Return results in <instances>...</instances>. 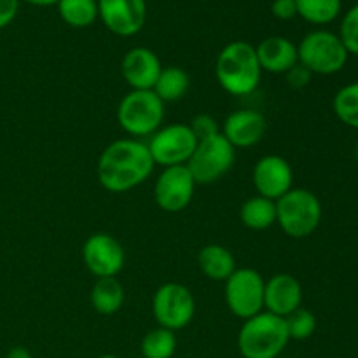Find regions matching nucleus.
I'll list each match as a JSON object with an SVG mask.
<instances>
[{"instance_id": "393cba45", "label": "nucleus", "mask_w": 358, "mask_h": 358, "mask_svg": "<svg viewBox=\"0 0 358 358\" xmlns=\"http://www.w3.org/2000/svg\"><path fill=\"white\" fill-rule=\"evenodd\" d=\"M140 350L143 358H171L177 352V336L173 331L157 327L143 336Z\"/></svg>"}, {"instance_id": "412c9836", "label": "nucleus", "mask_w": 358, "mask_h": 358, "mask_svg": "<svg viewBox=\"0 0 358 358\" xmlns=\"http://www.w3.org/2000/svg\"><path fill=\"white\" fill-rule=\"evenodd\" d=\"M240 219L245 227L252 231H266L276 224V201L254 196L241 205Z\"/></svg>"}, {"instance_id": "5701e85b", "label": "nucleus", "mask_w": 358, "mask_h": 358, "mask_svg": "<svg viewBox=\"0 0 358 358\" xmlns=\"http://www.w3.org/2000/svg\"><path fill=\"white\" fill-rule=\"evenodd\" d=\"M58 14L69 27L86 28L98 20V0H59Z\"/></svg>"}, {"instance_id": "b1692460", "label": "nucleus", "mask_w": 358, "mask_h": 358, "mask_svg": "<svg viewBox=\"0 0 358 358\" xmlns=\"http://www.w3.org/2000/svg\"><path fill=\"white\" fill-rule=\"evenodd\" d=\"M297 16L311 24H329L341 14V0H296Z\"/></svg>"}, {"instance_id": "f3484780", "label": "nucleus", "mask_w": 358, "mask_h": 358, "mask_svg": "<svg viewBox=\"0 0 358 358\" xmlns=\"http://www.w3.org/2000/svg\"><path fill=\"white\" fill-rule=\"evenodd\" d=\"M163 65L149 48H133L124 55L121 63L122 79L131 90H154Z\"/></svg>"}, {"instance_id": "423d86ee", "label": "nucleus", "mask_w": 358, "mask_h": 358, "mask_svg": "<svg viewBox=\"0 0 358 358\" xmlns=\"http://www.w3.org/2000/svg\"><path fill=\"white\" fill-rule=\"evenodd\" d=\"M297 56L301 65L306 66L313 76H334L345 69L350 52L338 34L315 30L299 42Z\"/></svg>"}, {"instance_id": "f704fd0d", "label": "nucleus", "mask_w": 358, "mask_h": 358, "mask_svg": "<svg viewBox=\"0 0 358 358\" xmlns=\"http://www.w3.org/2000/svg\"><path fill=\"white\" fill-rule=\"evenodd\" d=\"M98 358H119L117 355H101V357H98Z\"/></svg>"}, {"instance_id": "f03ea898", "label": "nucleus", "mask_w": 358, "mask_h": 358, "mask_svg": "<svg viewBox=\"0 0 358 358\" xmlns=\"http://www.w3.org/2000/svg\"><path fill=\"white\" fill-rule=\"evenodd\" d=\"M261 76L262 69L255 45L245 41H233L220 49L215 62V77L226 93L248 96L259 87Z\"/></svg>"}, {"instance_id": "20e7f679", "label": "nucleus", "mask_w": 358, "mask_h": 358, "mask_svg": "<svg viewBox=\"0 0 358 358\" xmlns=\"http://www.w3.org/2000/svg\"><path fill=\"white\" fill-rule=\"evenodd\" d=\"M324 215L322 201L308 189H290L276 199V224L287 236L303 240L318 229Z\"/></svg>"}, {"instance_id": "aec40b11", "label": "nucleus", "mask_w": 358, "mask_h": 358, "mask_svg": "<svg viewBox=\"0 0 358 358\" xmlns=\"http://www.w3.org/2000/svg\"><path fill=\"white\" fill-rule=\"evenodd\" d=\"M124 303V287L117 278H98L91 289V306L100 315L110 317Z\"/></svg>"}, {"instance_id": "1a4fd4ad", "label": "nucleus", "mask_w": 358, "mask_h": 358, "mask_svg": "<svg viewBox=\"0 0 358 358\" xmlns=\"http://www.w3.org/2000/svg\"><path fill=\"white\" fill-rule=\"evenodd\" d=\"M196 301L191 290L177 282H168L154 292L152 315L157 325L168 331H182L192 322Z\"/></svg>"}, {"instance_id": "0eeeda50", "label": "nucleus", "mask_w": 358, "mask_h": 358, "mask_svg": "<svg viewBox=\"0 0 358 358\" xmlns=\"http://www.w3.org/2000/svg\"><path fill=\"white\" fill-rule=\"evenodd\" d=\"M236 161V149L226 140L222 133L210 138L198 140L191 159L187 161V170L191 171L196 185L215 184L229 173Z\"/></svg>"}, {"instance_id": "9d476101", "label": "nucleus", "mask_w": 358, "mask_h": 358, "mask_svg": "<svg viewBox=\"0 0 358 358\" xmlns=\"http://www.w3.org/2000/svg\"><path fill=\"white\" fill-rule=\"evenodd\" d=\"M196 145L198 138L192 133L191 126L185 122L161 126L147 142L154 164H161L163 168L187 164Z\"/></svg>"}, {"instance_id": "c85d7f7f", "label": "nucleus", "mask_w": 358, "mask_h": 358, "mask_svg": "<svg viewBox=\"0 0 358 358\" xmlns=\"http://www.w3.org/2000/svg\"><path fill=\"white\" fill-rule=\"evenodd\" d=\"M189 126H191L192 133H194V136L198 140L210 138V136L219 135L220 133L219 122H217V119L210 114H198L192 119Z\"/></svg>"}, {"instance_id": "cd10ccee", "label": "nucleus", "mask_w": 358, "mask_h": 358, "mask_svg": "<svg viewBox=\"0 0 358 358\" xmlns=\"http://www.w3.org/2000/svg\"><path fill=\"white\" fill-rule=\"evenodd\" d=\"M339 38L350 55L358 56V3L348 9L339 27Z\"/></svg>"}, {"instance_id": "dca6fc26", "label": "nucleus", "mask_w": 358, "mask_h": 358, "mask_svg": "<svg viewBox=\"0 0 358 358\" xmlns=\"http://www.w3.org/2000/svg\"><path fill=\"white\" fill-rule=\"evenodd\" d=\"M303 306V287L296 276L278 273L266 282L264 311L287 318Z\"/></svg>"}, {"instance_id": "9b49d317", "label": "nucleus", "mask_w": 358, "mask_h": 358, "mask_svg": "<svg viewBox=\"0 0 358 358\" xmlns=\"http://www.w3.org/2000/svg\"><path fill=\"white\" fill-rule=\"evenodd\" d=\"M194 189L196 182L185 164L168 166L163 168L154 184V199L164 212L178 213L191 205Z\"/></svg>"}, {"instance_id": "473e14b6", "label": "nucleus", "mask_w": 358, "mask_h": 358, "mask_svg": "<svg viewBox=\"0 0 358 358\" xmlns=\"http://www.w3.org/2000/svg\"><path fill=\"white\" fill-rule=\"evenodd\" d=\"M6 358H31V353L24 346H14Z\"/></svg>"}, {"instance_id": "72a5a7b5", "label": "nucleus", "mask_w": 358, "mask_h": 358, "mask_svg": "<svg viewBox=\"0 0 358 358\" xmlns=\"http://www.w3.org/2000/svg\"><path fill=\"white\" fill-rule=\"evenodd\" d=\"M24 2L31 3V6H38V7H48V6H56L59 0H24Z\"/></svg>"}, {"instance_id": "6ab92c4d", "label": "nucleus", "mask_w": 358, "mask_h": 358, "mask_svg": "<svg viewBox=\"0 0 358 358\" xmlns=\"http://www.w3.org/2000/svg\"><path fill=\"white\" fill-rule=\"evenodd\" d=\"M198 266L206 278L226 282L236 271V259L233 252L222 245H206L199 250Z\"/></svg>"}, {"instance_id": "a211bd4d", "label": "nucleus", "mask_w": 358, "mask_h": 358, "mask_svg": "<svg viewBox=\"0 0 358 358\" xmlns=\"http://www.w3.org/2000/svg\"><path fill=\"white\" fill-rule=\"evenodd\" d=\"M255 52L262 72L285 76L292 66L299 63L297 45L290 38L280 35H273L259 42V45H255Z\"/></svg>"}, {"instance_id": "c9c22d12", "label": "nucleus", "mask_w": 358, "mask_h": 358, "mask_svg": "<svg viewBox=\"0 0 358 358\" xmlns=\"http://www.w3.org/2000/svg\"><path fill=\"white\" fill-rule=\"evenodd\" d=\"M355 157H357V163H358V145H357V149H355Z\"/></svg>"}, {"instance_id": "4be33fe9", "label": "nucleus", "mask_w": 358, "mask_h": 358, "mask_svg": "<svg viewBox=\"0 0 358 358\" xmlns=\"http://www.w3.org/2000/svg\"><path fill=\"white\" fill-rule=\"evenodd\" d=\"M189 87H191V77L180 66H166L161 70L157 83L154 86V93L159 96L163 103L168 101H177L187 94Z\"/></svg>"}, {"instance_id": "c756f323", "label": "nucleus", "mask_w": 358, "mask_h": 358, "mask_svg": "<svg viewBox=\"0 0 358 358\" xmlns=\"http://www.w3.org/2000/svg\"><path fill=\"white\" fill-rule=\"evenodd\" d=\"M285 79H287V84H289L290 87H294V90H303V87H306L308 84L311 83V79H313V73H311L306 66H303L301 63H297L296 66H292V69L285 73Z\"/></svg>"}, {"instance_id": "f8f14e48", "label": "nucleus", "mask_w": 358, "mask_h": 358, "mask_svg": "<svg viewBox=\"0 0 358 358\" xmlns=\"http://www.w3.org/2000/svg\"><path fill=\"white\" fill-rule=\"evenodd\" d=\"M83 261L96 278H114L124 268V248L108 233H94L84 241Z\"/></svg>"}, {"instance_id": "4468645a", "label": "nucleus", "mask_w": 358, "mask_h": 358, "mask_svg": "<svg viewBox=\"0 0 358 358\" xmlns=\"http://www.w3.org/2000/svg\"><path fill=\"white\" fill-rule=\"evenodd\" d=\"M252 178L259 196L276 201L292 189L294 170L285 157L268 154L255 163Z\"/></svg>"}, {"instance_id": "a878e982", "label": "nucleus", "mask_w": 358, "mask_h": 358, "mask_svg": "<svg viewBox=\"0 0 358 358\" xmlns=\"http://www.w3.org/2000/svg\"><path fill=\"white\" fill-rule=\"evenodd\" d=\"M332 110L343 124L358 129V80L346 84L334 94Z\"/></svg>"}, {"instance_id": "39448f33", "label": "nucleus", "mask_w": 358, "mask_h": 358, "mask_svg": "<svg viewBox=\"0 0 358 358\" xmlns=\"http://www.w3.org/2000/svg\"><path fill=\"white\" fill-rule=\"evenodd\" d=\"M164 103L152 90H131L117 107V122L128 135L150 136L163 126Z\"/></svg>"}, {"instance_id": "f257e3e1", "label": "nucleus", "mask_w": 358, "mask_h": 358, "mask_svg": "<svg viewBox=\"0 0 358 358\" xmlns=\"http://www.w3.org/2000/svg\"><path fill=\"white\" fill-rule=\"evenodd\" d=\"M154 166L147 143L136 138H121L108 143L100 154L96 175L101 187L121 194L142 185Z\"/></svg>"}, {"instance_id": "ddd939ff", "label": "nucleus", "mask_w": 358, "mask_h": 358, "mask_svg": "<svg viewBox=\"0 0 358 358\" xmlns=\"http://www.w3.org/2000/svg\"><path fill=\"white\" fill-rule=\"evenodd\" d=\"M98 17L119 37H133L147 20L145 0H98Z\"/></svg>"}, {"instance_id": "bb28decb", "label": "nucleus", "mask_w": 358, "mask_h": 358, "mask_svg": "<svg viewBox=\"0 0 358 358\" xmlns=\"http://www.w3.org/2000/svg\"><path fill=\"white\" fill-rule=\"evenodd\" d=\"M285 324L290 339H296V341H306L317 331V317L303 306L290 313L285 318Z\"/></svg>"}, {"instance_id": "7c9ffc66", "label": "nucleus", "mask_w": 358, "mask_h": 358, "mask_svg": "<svg viewBox=\"0 0 358 358\" xmlns=\"http://www.w3.org/2000/svg\"><path fill=\"white\" fill-rule=\"evenodd\" d=\"M271 13L273 16L282 21L294 20L297 16L296 0H273Z\"/></svg>"}, {"instance_id": "7ed1b4c3", "label": "nucleus", "mask_w": 358, "mask_h": 358, "mask_svg": "<svg viewBox=\"0 0 358 358\" xmlns=\"http://www.w3.org/2000/svg\"><path fill=\"white\" fill-rule=\"evenodd\" d=\"M290 341L285 318L261 311L243 322L238 350L243 358H278Z\"/></svg>"}, {"instance_id": "6e6552de", "label": "nucleus", "mask_w": 358, "mask_h": 358, "mask_svg": "<svg viewBox=\"0 0 358 358\" xmlns=\"http://www.w3.org/2000/svg\"><path fill=\"white\" fill-rule=\"evenodd\" d=\"M224 283L226 304L234 317L248 320L264 311L266 280L261 273L252 268H236Z\"/></svg>"}, {"instance_id": "2f4dec72", "label": "nucleus", "mask_w": 358, "mask_h": 358, "mask_svg": "<svg viewBox=\"0 0 358 358\" xmlns=\"http://www.w3.org/2000/svg\"><path fill=\"white\" fill-rule=\"evenodd\" d=\"M20 0H0V28H6L16 17Z\"/></svg>"}, {"instance_id": "2eb2a0df", "label": "nucleus", "mask_w": 358, "mask_h": 358, "mask_svg": "<svg viewBox=\"0 0 358 358\" xmlns=\"http://www.w3.org/2000/svg\"><path fill=\"white\" fill-rule=\"evenodd\" d=\"M268 122L266 117L252 108H240L231 112L222 124V135L234 149H248L264 138Z\"/></svg>"}]
</instances>
